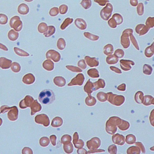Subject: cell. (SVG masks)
Here are the masks:
<instances>
[{"label": "cell", "instance_id": "cell-1", "mask_svg": "<svg viewBox=\"0 0 154 154\" xmlns=\"http://www.w3.org/2000/svg\"><path fill=\"white\" fill-rule=\"evenodd\" d=\"M39 102L44 105H49L52 103L55 99V95L51 90L46 89L42 91L38 95Z\"/></svg>", "mask_w": 154, "mask_h": 154}, {"label": "cell", "instance_id": "cell-2", "mask_svg": "<svg viewBox=\"0 0 154 154\" xmlns=\"http://www.w3.org/2000/svg\"><path fill=\"white\" fill-rule=\"evenodd\" d=\"M121 118L117 117H110L107 121L106 124V132L110 134H114L116 131L117 127Z\"/></svg>", "mask_w": 154, "mask_h": 154}, {"label": "cell", "instance_id": "cell-3", "mask_svg": "<svg viewBox=\"0 0 154 154\" xmlns=\"http://www.w3.org/2000/svg\"><path fill=\"white\" fill-rule=\"evenodd\" d=\"M107 100L112 104L117 106L122 105L125 101V98L123 96L117 95L110 92L107 93Z\"/></svg>", "mask_w": 154, "mask_h": 154}, {"label": "cell", "instance_id": "cell-4", "mask_svg": "<svg viewBox=\"0 0 154 154\" xmlns=\"http://www.w3.org/2000/svg\"><path fill=\"white\" fill-rule=\"evenodd\" d=\"M133 32V30L130 28L126 29L123 32L121 37V43L124 48H127L129 46L130 42L129 37Z\"/></svg>", "mask_w": 154, "mask_h": 154}, {"label": "cell", "instance_id": "cell-5", "mask_svg": "<svg viewBox=\"0 0 154 154\" xmlns=\"http://www.w3.org/2000/svg\"><path fill=\"white\" fill-rule=\"evenodd\" d=\"M9 24L11 27L13 28L16 31H20L22 27V23L19 17L15 16L10 19Z\"/></svg>", "mask_w": 154, "mask_h": 154}, {"label": "cell", "instance_id": "cell-6", "mask_svg": "<svg viewBox=\"0 0 154 154\" xmlns=\"http://www.w3.org/2000/svg\"><path fill=\"white\" fill-rule=\"evenodd\" d=\"M112 5L108 3L106 5L101 11L100 16L101 18L105 20H107L111 16L113 11Z\"/></svg>", "mask_w": 154, "mask_h": 154}, {"label": "cell", "instance_id": "cell-7", "mask_svg": "<svg viewBox=\"0 0 154 154\" xmlns=\"http://www.w3.org/2000/svg\"><path fill=\"white\" fill-rule=\"evenodd\" d=\"M123 22V18L122 16L118 13H115L108 21V23L111 27L115 28L117 27V25L121 24Z\"/></svg>", "mask_w": 154, "mask_h": 154}, {"label": "cell", "instance_id": "cell-8", "mask_svg": "<svg viewBox=\"0 0 154 154\" xmlns=\"http://www.w3.org/2000/svg\"><path fill=\"white\" fill-rule=\"evenodd\" d=\"M46 56L47 59H52L55 62H58L61 58L60 53L53 49H50L47 51L46 54Z\"/></svg>", "mask_w": 154, "mask_h": 154}, {"label": "cell", "instance_id": "cell-9", "mask_svg": "<svg viewBox=\"0 0 154 154\" xmlns=\"http://www.w3.org/2000/svg\"><path fill=\"white\" fill-rule=\"evenodd\" d=\"M35 121L36 123L42 124L45 126H48L49 124V118L45 114H42L37 115L35 118Z\"/></svg>", "mask_w": 154, "mask_h": 154}, {"label": "cell", "instance_id": "cell-10", "mask_svg": "<svg viewBox=\"0 0 154 154\" xmlns=\"http://www.w3.org/2000/svg\"><path fill=\"white\" fill-rule=\"evenodd\" d=\"M120 64L121 68L122 70L127 71L131 69L132 67L131 65H134L135 63L131 60L121 59L120 61Z\"/></svg>", "mask_w": 154, "mask_h": 154}, {"label": "cell", "instance_id": "cell-11", "mask_svg": "<svg viewBox=\"0 0 154 154\" xmlns=\"http://www.w3.org/2000/svg\"><path fill=\"white\" fill-rule=\"evenodd\" d=\"M33 98L30 96H26L25 98L20 102L19 106L21 108H25L29 107L34 101Z\"/></svg>", "mask_w": 154, "mask_h": 154}, {"label": "cell", "instance_id": "cell-12", "mask_svg": "<svg viewBox=\"0 0 154 154\" xmlns=\"http://www.w3.org/2000/svg\"><path fill=\"white\" fill-rule=\"evenodd\" d=\"M84 77L82 74H79L71 80V82L68 84V86L78 85H82L84 82Z\"/></svg>", "mask_w": 154, "mask_h": 154}, {"label": "cell", "instance_id": "cell-13", "mask_svg": "<svg viewBox=\"0 0 154 154\" xmlns=\"http://www.w3.org/2000/svg\"><path fill=\"white\" fill-rule=\"evenodd\" d=\"M112 139V142L118 145H122L125 143L124 136L118 133L113 136Z\"/></svg>", "mask_w": 154, "mask_h": 154}, {"label": "cell", "instance_id": "cell-14", "mask_svg": "<svg viewBox=\"0 0 154 154\" xmlns=\"http://www.w3.org/2000/svg\"><path fill=\"white\" fill-rule=\"evenodd\" d=\"M150 29L144 24H140L137 26L135 30L137 33L140 36H142L147 33Z\"/></svg>", "mask_w": 154, "mask_h": 154}, {"label": "cell", "instance_id": "cell-15", "mask_svg": "<svg viewBox=\"0 0 154 154\" xmlns=\"http://www.w3.org/2000/svg\"><path fill=\"white\" fill-rule=\"evenodd\" d=\"M12 61L4 57H1L0 58V66L2 69L9 68L11 65Z\"/></svg>", "mask_w": 154, "mask_h": 154}, {"label": "cell", "instance_id": "cell-16", "mask_svg": "<svg viewBox=\"0 0 154 154\" xmlns=\"http://www.w3.org/2000/svg\"><path fill=\"white\" fill-rule=\"evenodd\" d=\"M35 78L34 75L31 73H28L25 75L22 78V82L27 85H31L35 81Z\"/></svg>", "mask_w": 154, "mask_h": 154}, {"label": "cell", "instance_id": "cell-17", "mask_svg": "<svg viewBox=\"0 0 154 154\" xmlns=\"http://www.w3.org/2000/svg\"><path fill=\"white\" fill-rule=\"evenodd\" d=\"M85 59L87 64L90 67H96L99 64L98 61L95 58H91L86 56Z\"/></svg>", "mask_w": 154, "mask_h": 154}, {"label": "cell", "instance_id": "cell-18", "mask_svg": "<svg viewBox=\"0 0 154 154\" xmlns=\"http://www.w3.org/2000/svg\"><path fill=\"white\" fill-rule=\"evenodd\" d=\"M74 24L76 27L81 30H85L87 27L86 22L81 18H78L76 19L74 21Z\"/></svg>", "mask_w": 154, "mask_h": 154}, {"label": "cell", "instance_id": "cell-19", "mask_svg": "<svg viewBox=\"0 0 154 154\" xmlns=\"http://www.w3.org/2000/svg\"><path fill=\"white\" fill-rule=\"evenodd\" d=\"M17 11L20 14L26 15L29 12V8L27 4L22 3L19 5L18 7Z\"/></svg>", "mask_w": 154, "mask_h": 154}, {"label": "cell", "instance_id": "cell-20", "mask_svg": "<svg viewBox=\"0 0 154 154\" xmlns=\"http://www.w3.org/2000/svg\"><path fill=\"white\" fill-rule=\"evenodd\" d=\"M54 63L53 62L49 59L45 60L43 63V68L48 71H51L54 68Z\"/></svg>", "mask_w": 154, "mask_h": 154}, {"label": "cell", "instance_id": "cell-21", "mask_svg": "<svg viewBox=\"0 0 154 154\" xmlns=\"http://www.w3.org/2000/svg\"><path fill=\"white\" fill-rule=\"evenodd\" d=\"M53 82L57 86L62 87L64 86L66 84L65 79L62 77L57 76L53 80Z\"/></svg>", "mask_w": 154, "mask_h": 154}, {"label": "cell", "instance_id": "cell-22", "mask_svg": "<svg viewBox=\"0 0 154 154\" xmlns=\"http://www.w3.org/2000/svg\"><path fill=\"white\" fill-rule=\"evenodd\" d=\"M142 103L146 106L153 105L154 98L150 95H145L143 97Z\"/></svg>", "mask_w": 154, "mask_h": 154}, {"label": "cell", "instance_id": "cell-23", "mask_svg": "<svg viewBox=\"0 0 154 154\" xmlns=\"http://www.w3.org/2000/svg\"><path fill=\"white\" fill-rule=\"evenodd\" d=\"M117 126L121 130L125 131L129 128L130 125L128 122L121 119Z\"/></svg>", "mask_w": 154, "mask_h": 154}, {"label": "cell", "instance_id": "cell-24", "mask_svg": "<svg viewBox=\"0 0 154 154\" xmlns=\"http://www.w3.org/2000/svg\"><path fill=\"white\" fill-rule=\"evenodd\" d=\"M93 83V91L97 90L100 88H104L105 86V81L102 79H99L97 82Z\"/></svg>", "mask_w": 154, "mask_h": 154}, {"label": "cell", "instance_id": "cell-25", "mask_svg": "<svg viewBox=\"0 0 154 154\" xmlns=\"http://www.w3.org/2000/svg\"><path fill=\"white\" fill-rule=\"evenodd\" d=\"M154 42L146 48L145 52V56L148 58L152 57L154 54Z\"/></svg>", "mask_w": 154, "mask_h": 154}, {"label": "cell", "instance_id": "cell-26", "mask_svg": "<svg viewBox=\"0 0 154 154\" xmlns=\"http://www.w3.org/2000/svg\"><path fill=\"white\" fill-rule=\"evenodd\" d=\"M106 62L108 64H114L118 61V58L114 54L108 56L106 58Z\"/></svg>", "mask_w": 154, "mask_h": 154}, {"label": "cell", "instance_id": "cell-27", "mask_svg": "<svg viewBox=\"0 0 154 154\" xmlns=\"http://www.w3.org/2000/svg\"><path fill=\"white\" fill-rule=\"evenodd\" d=\"M8 39L11 41H14L16 40L19 37V33L12 29L10 30L8 34Z\"/></svg>", "mask_w": 154, "mask_h": 154}, {"label": "cell", "instance_id": "cell-28", "mask_svg": "<svg viewBox=\"0 0 154 154\" xmlns=\"http://www.w3.org/2000/svg\"><path fill=\"white\" fill-rule=\"evenodd\" d=\"M31 107L32 111H33V113H35L36 112L39 111L42 108L41 105L36 100H34Z\"/></svg>", "mask_w": 154, "mask_h": 154}, {"label": "cell", "instance_id": "cell-29", "mask_svg": "<svg viewBox=\"0 0 154 154\" xmlns=\"http://www.w3.org/2000/svg\"><path fill=\"white\" fill-rule=\"evenodd\" d=\"M113 52V45L110 44L105 45L103 48L104 53L106 55H111Z\"/></svg>", "mask_w": 154, "mask_h": 154}, {"label": "cell", "instance_id": "cell-30", "mask_svg": "<svg viewBox=\"0 0 154 154\" xmlns=\"http://www.w3.org/2000/svg\"><path fill=\"white\" fill-rule=\"evenodd\" d=\"M56 28L54 26H48V28L46 32L43 33L46 37H49L53 34L55 32Z\"/></svg>", "mask_w": 154, "mask_h": 154}, {"label": "cell", "instance_id": "cell-31", "mask_svg": "<svg viewBox=\"0 0 154 154\" xmlns=\"http://www.w3.org/2000/svg\"><path fill=\"white\" fill-rule=\"evenodd\" d=\"M143 97V93L141 91L137 92L135 95V100L138 104H141Z\"/></svg>", "mask_w": 154, "mask_h": 154}, {"label": "cell", "instance_id": "cell-32", "mask_svg": "<svg viewBox=\"0 0 154 154\" xmlns=\"http://www.w3.org/2000/svg\"><path fill=\"white\" fill-rule=\"evenodd\" d=\"M14 50L17 54L20 56L26 57L29 55L27 52L17 47H14Z\"/></svg>", "mask_w": 154, "mask_h": 154}, {"label": "cell", "instance_id": "cell-33", "mask_svg": "<svg viewBox=\"0 0 154 154\" xmlns=\"http://www.w3.org/2000/svg\"><path fill=\"white\" fill-rule=\"evenodd\" d=\"M141 150L138 147L131 146L127 150V154H140Z\"/></svg>", "mask_w": 154, "mask_h": 154}, {"label": "cell", "instance_id": "cell-34", "mask_svg": "<svg viewBox=\"0 0 154 154\" xmlns=\"http://www.w3.org/2000/svg\"><path fill=\"white\" fill-rule=\"evenodd\" d=\"M57 46L59 50L63 49L66 46V43L64 39L62 38H59L57 41Z\"/></svg>", "mask_w": 154, "mask_h": 154}, {"label": "cell", "instance_id": "cell-35", "mask_svg": "<svg viewBox=\"0 0 154 154\" xmlns=\"http://www.w3.org/2000/svg\"><path fill=\"white\" fill-rule=\"evenodd\" d=\"M125 141L128 144H132L134 143L136 141L135 136L132 134H129L126 136Z\"/></svg>", "mask_w": 154, "mask_h": 154}, {"label": "cell", "instance_id": "cell-36", "mask_svg": "<svg viewBox=\"0 0 154 154\" xmlns=\"http://www.w3.org/2000/svg\"><path fill=\"white\" fill-rule=\"evenodd\" d=\"M87 74L91 77L97 78L99 77V75L98 70L95 68L91 69L87 72Z\"/></svg>", "mask_w": 154, "mask_h": 154}, {"label": "cell", "instance_id": "cell-37", "mask_svg": "<svg viewBox=\"0 0 154 154\" xmlns=\"http://www.w3.org/2000/svg\"><path fill=\"white\" fill-rule=\"evenodd\" d=\"M143 70L144 74L147 75H150L152 73V68L150 65L145 64L143 66Z\"/></svg>", "mask_w": 154, "mask_h": 154}, {"label": "cell", "instance_id": "cell-38", "mask_svg": "<svg viewBox=\"0 0 154 154\" xmlns=\"http://www.w3.org/2000/svg\"><path fill=\"white\" fill-rule=\"evenodd\" d=\"M48 26L47 24L44 22L39 23L38 26V30L41 33H44L47 31Z\"/></svg>", "mask_w": 154, "mask_h": 154}, {"label": "cell", "instance_id": "cell-39", "mask_svg": "<svg viewBox=\"0 0 154 154\" xmlns=\"http://www.w3.org/2000/svg\"><path fill=\"white\" fill-rule=\"evenodd\" d=\"M73 21V19L69 18H66L60 26L61 29L62 30L64 29L69 24H71Z\"/></svg>", "mask_w": 154, "mask_h": 154}, {"label": "cell", "instance_id": "cell-40", "mask_svg": "<svg viewBox=\"0 0 154 154\" xmlns=\"http://www.w3.org/2000/svg\"><path fill=\"white\" fill-rule=\"evenodd\" d=\"M11 67L12 71L15 73L19 72L21 69V66L19 64L16 62L12 63Z\"/></svg>", "mask_w": 154, "mask_h": 154}, {"label": "cell", "instance_id": "cell-41", "mask_svg": "<svg viewBox=\"0 0 154 154\" xmlns=\"http://www.w3.org/2000/svg\"><path fill=\"white\" fill-rule=\"evenodd\" d=\"M98 100L101 102H104L107 100V95L106 93L102 92H100L97 95Z\"/></svg>", "mask_w": 154, "mask_h": 154}, {"label": "cell", "instance_id": "cell-42", "mask_svg": "<svg viewBox=\"0 0 154 154\" xmlns=\"http://www.w3.org/2000/svg\"><path fill=\"white\" fill-rule=\"evenodd\" d=\"M84 35L86 38L93 41H97L99 38L98 36L92 34L88 32H85L84 33Z\"/></svg>", "mask_w": 154, "mask_h": 154}, {"label": "cell", "instance_id": "cell-43", "mask_svg": "<svg viewBox=\"0 0 154 154\" xmlns=\"http://www.w3.org/2000/svg\"><path fill=\"white\" fill-rule=\"evenodd\" d=\"M82 6L85 9L89 8L91 5V1L90 0H83L80 3Z\"/></svg>", "mask_w": 154, "mask_h": 154}, {"label": "cell", "instance_id": "cell-44", "mask_svg": "<svg viewBox=\"0 0 154 154\" xmlns=\"http://www.w3.org/2000/svg\"><path fill=\"white\" fill-rule=\"evenodd\" d=\"M49 143V140L47 137H43L40 139L39 143L40 145L42 147H46L48 145Z\"/></svg>", "mask_w": 154, "mask_h": 154}, {"label": "cell", "instance_id": "cell-45", "mask_svg": "<svg viewBox=\"0 0 154 154\" xmlns=\"http://www.w3.org/2000/svg\"><path fill=\"white\" fill-rule=\"evenodd\" d=\"M154 17H148L146 21V26L150 28L153 27L154 25Z\"/></svg>", "mask_w": 154, "mask_h": 154}, {"label": "cell", "instance_id": "cell-46", "mask_svg": "<svg viewBox=\"0 0 154 154\" xmlns=\"http://www.w3.org/2000/svg\"><path fill=\"white\" fill-rule=\"evenodd\" d=\"M59 117H56L53 119L51 125L53 127H58L61 125L60 124V120L61 119Z\"/></svg>", "mask_w": 154, "mask_h": 154}, {"label": "cell", "instance_id": "cell-47", "mask_svg": "<svg viewBox=\"0 0 154 154\" xmlns=\"http://www.w3.org/2000/svg\"><path fill=\"white\" fill-rule=\"evenodd\" d=\"M144 6L142 3H140L137 8V14L139 16L142 15L144 13Z\"/></svg>", "mask_w": 154, "mask_h": 154}, {"label": "cell", "instance_id": "cell-48", "mask_svg": "<svg viewBox=\"0 0 154 154\" xmlns=\"http://www.w3.org/2000/svg\"><path fill=\"white\" fill-rule=\"evenodd\" d=\"M8 17L5 14L1 13L0 14V23L1 24H6L8 22Z\"/></svg>", "mask_w": 154, "mask_h": 154}, {"label": "cell", "instance_id": "cell-49", "mask_svg": "<svg viewBox=\"0 0 154 154\" xmlns=\"http://www.w3.org/2000/svg\"><path fill=\"white\" fill-rule=\"evenodd\" d=\"M59 9L57 7H53L51 8L49 12L50 15L52 16H55L59 13Z\"/></svg>", "mask_w": 154, "mask_h": 154}, {"label": "cell", "instance_id": "cell-50", "mask_svg": "<svg viewBox=\"0 0 154 154\" xmlns=\"http://www.w3.org/2000/svg\"><path fill=\"white\" fill-rule=\"evenodd\" d=\"M114 54L118 58H122L124 55V52L122 49H119L115 51Z\"/></svg>", "mask_w": 154, "mask_h": 154}, {"label": "cell", "instance_id": "cell-51", "mask_svg": "<svg viewBox=\"0 0 154 154\" xmlns=\"http://www.w3.org/2000/svg\"><path fill=\"white\" fill-rule=\"evenodd\" d=\"M130 40L132 44L137 50H139V48L137 42L132 33H131L130 34Z\"/></svg>", "mask_w": 154, "mask_h": 154}, {"label": "cell", "instance_id": "cell-52", "mask_svg": "<svg viewBox=\"0 0 154 154\" xmlns=\"http://www.w3.org/2000/svg\"><path fill=\"white\" fill-rule=\"evenodd\" d=\"M108 152L110 154H116L117 152L116 146L115 145H110L108 148Z\"/></svg>", "mask_w": 154, "mask_h": 154}, {"label": "cell", "instance_id": "cell-53", "mask_svg": "<svg viewBox=\"0 0 154 154\" xmlns=\"http://www.w3.org/2000/svg\"><path fill=\"white\" fill-rule=\"evenodd\" d=\"M68 9V7L67 5H62L59 7V13L61 14H64L67 12Z\"/></svg>", "mask_w": 154, "mask_h": 154}, {"label": "cell", "instance_id": "cell-54", "mask_svg": "<svg viewBox=\"0 0 154 154\" xmlns=\"http://www.w3.org/2000/svg\"><path fill=\"white\" fill-rule=\"evenodd\" d=\"M136 145L137 146H138V147L140 148V150H141L143 153H145V148L141 142H136Z\"/></svg>", "mask_w": 154, "mask_h": 154}, {"label": "cell", "instance_id": "cell-55", "mask_svg": "<svg viewBox=\"0 0 154 154\" xmlns=\"http://www.w3.org/2000/svg\"><path fill=\"white\" fill-rule=\"evenodd\" d=\"M94 2L98 3L100 5L102 6H105L107 3L109 2L107 0H94Z\"/></svg>", "mask_w": 154, "mask_h": 154}, {"label": "cell", "instance_id": "cell-56", "mask_svg": "<svg viewBox=\"0 0 154 154\" xmlns=\"http://www.w3.org/2000/svg\"><path fill=\"white\" fill-rule=\"evenodd\" d=\"M150 120L151 124L152 126H154V110L151 112L150 116Z\"/></svg>", "mask_w": 154, "mask_h": 154}, {"label": "cell", "instance_id": "cell-57", "mask_svg": "<svg viewBox=\"0 0 154 154\" xmlns=\"http://www.w3.org/2000/svg\"><path fill=\"white\" fill-rule=\"evenodd\" d=\"M110 68L111 70L119 74L122 73V72L121 70L116 67L114 66H111L110 67Z\"/></svg>", "mask_w": 154, "mask_h": 154}, {"label": "cell", "instance_id": "cell-58", "mask_svg": "<svg viewBox=\"0 0 154 154\" xmlns=\"http://www.w3.org/2000/svg\"><path fill=\"white\" fill-rule=\"evenodd\" d=\"M117 89L121 91H124L126 89V85L125 83H123L118 87Z\"/></svg>", "mask_w": 154, "mask_h": 154}, {"label": "cell", "instance_id": "cell-59", "mask_svg": "<svg viewBox=\"0 0 154 154\" xmlns=\"http://www.w3.org/2000/svg\"><path fill=\"white\" fill-rule=\"evenodd\" d=\"M80 67H81V68H83V66L84 67L86 68V65L85 63V61L83 60H81L80 61H79L78 62V66H79L81 65Z\"/></svg>", "mask_w": 154, "mask_h": 154}, {"label": "cell", "instance_id": "cell-60", "mask_svg": "<svg viewBox=\"0 0 154 154\" xmlns=\"http://www.w3.org/2000/svg\"><path fill=\"white\" fill-rule=\"evenodd\" d=\"M138 2L137 0H130V3L132 6H136L138 4Z\"/></svg>", "mask_w": 154, "mask_h": 154}, {"label": "cell", "instance_id": "cell-61", "mask_svg": "<svg viewBox=\"0 0 154 154\" xmlns=\"http://www.w3.org/2000/svg\"><path fill=\"white\" fill-rule=\"evenodd\" d=\"M0 48L4 50L7 51H8V49L4 45L0 43Z\"/></svg>", "mask_w": 154, "mask_h": 154}]
</instances>
